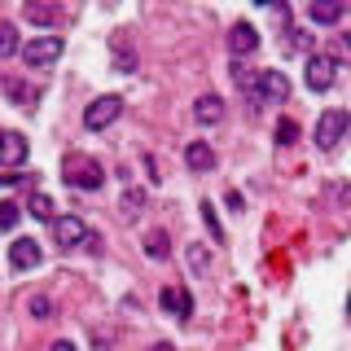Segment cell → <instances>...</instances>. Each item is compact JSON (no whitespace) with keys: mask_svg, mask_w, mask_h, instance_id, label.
Listing matches in <instances>:
<instances>
[{"mask_svg":"<svg viewBox=\"0 0 351 351\" xmlns=\"http://www.w3.org/2000/svg\"><path fill=\"white\" fill-rule=\"evenodd\" d=\"M62 171H66V184H75V189H101L106 184V171L97 158H88V154H66L62 158Z\"/></svg>","mask_w":351,"mask_h":351,"instance_id":"6da1fadb","label":"cell"},{"mask_svg":"<svg viewBox=\"0 0 351 351\" xmlns=\"http://www.w3.org/2000/svg\"><path fill=\"white\" fill-rule=\"evenodd\" d=\"M351 128V114L347 110H338V106H329L321 119H316V145L321 149H334L338 141H343V132Z\"/></svg>","mask_w":351,"mask_h":351,"instance_id":"7a4b0ae2","label":"cell"},{"mask_svg":"<svg viewBox=\"0 0 351 351\" xmlns=\"http://www.w3.org/2000/svg\"><path fill=\"white\" fill-rule=\"evenodd\" d=\"M62 36H36V40H27L22 44V62L31 66V71H40V66H49V62H58L62 58Z\"/></svg>","mask_w":351,"mask_h":351,"instance_id":"3957f363","label":"cell"},{"mask_svg":"<svg viewBox=\"0 0 351 351\" xmlns=\"http://www.w3.org/2000/svg\"><path fill=\"white\" fill-rule=\"evenodd\" d=\"M119 114H123V97H97V101L84 110V128L88 132H106Z\"/></svg>","mask_w":351,"mask_h":351,"instance_id":"277c9868","label":"cell"},{"mask_svg":"<svg viewBox=\"0 0 351 351\" xmlns=\"http://www.w3.org/2000/svg\"><path fill=\"white\" fill-rule=\"evenodd\" d=\"M307 88L312 93H329L334 88V80H338V62L329 58V53H316V58H307Z\"/></svg>","mask_w":351,"mask_h":351,"instance_id":"5b68a950","label":"cell"},{"mask_svg":"<svg viewBox=\"0 0 351 351\" xmlns=\"http://www.w3.org/2000/svg\"><path fill=\"white\" fill-rule=\"evenodd\" d=\"M53 241H58L62 250L84 246V241H88V224L80 215H58V219H53Z\"/></svg>","mask_w":351,"mask_h":351,"instance_id":"8992f818","label":"cell"},{"mask_svg":"<svg viewBox=\"0 0 351 351\" xmlns=\"http://www.w3.org/2000/svg\"><path fill=\"white\" fill-rule=\"evenodd\" d=\"M255 97H259V101H285V97H290V80H285V71H259Z\"/></svg>","mask_w":351,"mask_h":351,"instance_id":"52a82bcc","label":"cell"},{"mask_svg":"<svg viewBox=\"0 0 351 351\" xmlns=\"http://www.w3.org/2000/svg\"><path fill=\"white\" fill-rule=\"evenodd\" d=\"M40 259H44V250L36 246V237H18L14 246H9V263H14L18 272H31V268H40Z\"/></svg>","mask_w":351,"mask_h":351,"instance_id":"ba28073f","label":"cell"},{"mask_svg":"<svg viewBox=\"0 0 351 351\" xmlns=\"http://www.w3.org/2000/svg\"><path fill=\"white\" fill-rule=\"evenodd\" d=\"M158 303H162V312L176 316V321H189V316H193V299H189L184 285H167V290L158 294Z\"/></svg>","mask_w":351,"mask_h":351,"instance_id":"9c48e42d","label":"cell"},{"mask_svg":"<svg viewBox=\"0 0 351 351\" xmlns=\"http://www.w3.org/2000/svg\"><path fill=\"white\" fill-rule=\"evenodd\" d=\"M259 49V31L255 27H246V22H237L233 31H228V53L241 62V58H250V53Z\"/></svg>","mask_w":351,"mask_h":351,"instance_id":"30bf717a","label":"cell"},{"mask_svg":"<svg viewBox=\"0 0 351 351\" xmlns=\"http://www.w3.org/2000/svg\"><path fill=\"white\" fill-rule=\"evenodd\" d=\"M27 136H22V132H5V136H0V162H5V167H22V162H27Z\"/></svg>","mask_w":351,"mask_h":351,"instance_id":"8fae6325","label":"cell"},{"mask_svg":"<svg viewBox=\"0 0 351 351\" xmlns=\"http://www.w3.org/2000/svg\"><path fill=\"white\" fill-rule=\"evenodd\" d=\"M193 119L202 128H215L219 119H224V101H219L215 93H206V97H197V106H193Z\"/></svg>","mask_w":351,"mask_h":351,"instance_id":"7c38bea8","label":"cell"},{"mask_svg":"<svg viewBox=\"0 0 351 351\" xmlns=\"http://www.w3.org/2000/svg\"><path fill=\"white\" fill-rule=\"evenodd\" d=\"M184 162H189V171H211L215 167V154H211L206 141H189V145H184Z\"/></svg>","mask_w":351,"mask_h":351,"instance_id":"4fadbf2b","label":"cell"},{"mask_svg":"<svg viewBox=\"0 0 351 351\" xmlns=\"http://www.w3.org/2000/svg\"><path fill=\"white\" fill-rule=\"evenodd\" d=\"M22 18L36 22V27H53V22H62V9L58 5H40V0H27V5H22Z\"/></svg>","mask_w":351,"mask_h":351,"instance_id":"5bb4252c","label":"cell"},{"mask_svg":"<svg viewBox=\"0 0 351 351\" xmlns=\"http://www.w3.org/2000/svg\"><path fill=\"white\" fill-rule=\"evenodd\" d=\"M307 18H312L316 27H334V22L343 18V5H338V0H312V9H307Z\"/></svg>","mask_w":351,"mask_h":351,"instance_id":"9a60e30c","label":"cell"},{"mask_svg":"<svg viewBox=\"0 0 351 351\" xmlns=\"http://www.w3.org/2000/svg\"><path fill=\"white\" fill-rule=\"evenodd\" d=\"M145 255L149 259H171V237L162 233V228H154V233L145 237Z\"/></svg>","mask_w":351,"mask_h":351,"instance_id":"2e32d148","label":"cell"},{"mask_svg":"<svg viewBox=\"0 0 351 351\" xmlns=\"http://www.w3.org/2000/svg\"><path fill=\"white\" fill-rule=\"evenodd\" d=\"M31 215H36V219H49V224H53V219H58L53 197H49V193H31Z\"/></svg>","mask_w":351,"mask_h":351,"instance_id":"e0dca14e","label":"cell"},{"mask_svg":"<svg viewBox=\"0 0 351 351\" xmlns=\"http://www.w3.org/2000/svg\"><path fill=\"white\" fill-rule=\"evenodd\" d=\"M14 53H18V27L0 22V58H14Z\"/></svg>","mask_w":351,"mask_h":351,"instance_id":"ac0fdd59","label":"cell"},{"mask_svg":"<svg viewBox=\"0 0 351 351\" xmlns=\"http://www.w3.org/2000/svg\"><path fill=\"white\" fill-rule=\"evenodd\" d=\"M5 93L14 97V101H18L22 110H31V106H36V93H31L27 84H18V80H5Z\"/></svg>","mask_w":351,"mask_h":351,"instance_id":"d6986e66","label":"cell"},{"mask_svg":"<svg viewBox=\"0 0 351 351\" xmlns=\"http://www.w3.org/2000/svg\"><path fill=\"white\" fill-rule=\"evenodd\" d=\"M18 219H22V206L18 202H0V233L18 228Z\"/></svg>","mask_w":351,"mask_h":351,"instance_id":"ffe728a7","label":"cell"},{"mask_svg":"<svg viewBox=\"0 0 351 351\" xmlns=\"http://www.w3.org/2000/svg\"><path fill=\"white\" fill-rule=\"evenodd\" d=\"M294 141H299V123H294V119H281L277 123V145H294Z\"/></svg>","mask_w":351,"mask_h":351,"instance_id":"44dd1931","label":"cell"},{"mask_svg":"<svg viewBox=\"0 0 351 351\" xmlns=\"http://www.w3.org/2000/svg\"><path fill=\"white\" fill-rule=\"evenodd\" d=\"M119 206H123V215L132 219V215L141 211V206H145V193H141V189H128V193H123V202H119Z\"/></svg>","mask_w":351,"mask_h":351,"instance_id":"7402d4cb","label":"cell"},{"mask_svg":"<svg viewBox=\"0 0 351 351\" xmlns=\"http://www.w3.org/2000/svg\"><path fill=\"white\" fill-rule=\"evenodd\" d=\"M27 312H31V316H36V321H49V316H53V303H49V299H44V294H36V299H31V303H27Z\"/></svg>","mask_w":351,"mask_h":351,"instance_id":"603a6c76","label":"cell"},{"mask_svg":"<svg viewBox=\"0 0 351 351\" xmlns=\"http://www.w3.org/2000/svg\"><path fill=\"white\" fill-rule=\"evenodd\" d=\"M202 219H206V228H211V237H215V241L224 237V228H219V215H215V206H211V202H202Z\"/></svg>","mask_w":351,"mask_h":351,"instance_id":"cb8c5ba5","label":"cell"},{"mask_svg":"<svg viewBox=\"0 0 351 351\" xmlns=\"http://www.w3.org/2000/svg\"><path fill=\"white\" fill-rule=\"evenodd\" d=\"M49 351H80V347H75V343H71V338H58V343H53Z\"/></svg>","mask_w":351,"mask_h":351,"instance_id":"d4e9b609","label":"cell"},{"mask_svg":"<svg viewBox=\"0 0 351 351\" xmlns=\"http://www.w3.org/2000/svg\"><path fill=\"white\" fill-rule=\"evenodd\" d=\"M149 351H176V347H167V343H154V347H149Z\"/></svg>","mask_w":351,"mask_h":351,"instance_id":"484cf974","label":"cell"}]
</instances>
